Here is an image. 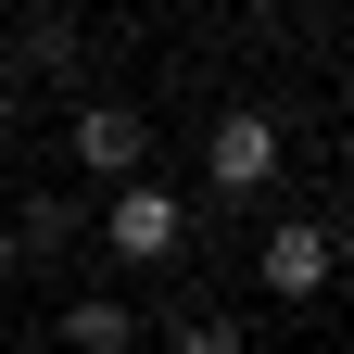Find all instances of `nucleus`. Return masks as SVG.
<instances>
[{
    "mask_svg": "<svg viewBox=\"0 0 354 354\" xmlns=\"http://www.w3.org/2000/svg\"><path fill=\"white\" fill-rule=\"evenodd\" d=\"M253 279L279 291V304H317V291L342 279V241L317 228V215H279V228H266V253H253Z\"/></svg>",
    "mask_w": 354,
    "mask_h": 354,
    "instance_id": "nucleus-1",
    "label": "nucleus"
},
{
    "mask_svg": "<svg viewBox=\"0 0 354 354\" xmlns=\"http://www.w3.org/2000/svg\"><path fill=\"white\" fill-rule=\"evenodd\" d=\"M215 203H253L266 190V177H279V127H266V114H215Z\"/></svg>",
    "mask_w": 354,
    "mask_h": 354,
    "instance_id": "nucleus-2",
    "label": "nucleus"
},
{
    "mask_svg": "<svg viewBox=\"0 0 354 354\" xmlns=\"http://www.w3.org/2000/svg\"><path fill=\"white\" fill-rule=\"evenodd\" d=\"M177 228H190V215H177V190L114 177V253H127V266H165V253H177Z\"/></svg>",
    "mask_w": 354,
    "mask_h": 354,
    "instance_id": "nucleus-3",
    "label": "nucleus"
},
{
    "mask_svg": "<svg viewBox=\"0 0 354 354\" xmlns=\"http://www.w3.org/2000/svg\"><path fill=\"white\" fill-rule=\"evenodd\" d=\"M140 152H152V140H140V114H114V102H88V114H76V165L102 177V190H114V177H140Z\"/></svg>",
    "mask_w": 354,
    "mask_h": 354,
    "instance_id": "nucleus-4",
    "label": "nucleus"
},
{
    "mask_svg": "<svg viewBox=\"0 0 354 354\" xmlns=\"http://www.w3.org/2000/svg\"><path fill=\"white\" fill-rule=\"evenodd\" d=\"M64 342H76V354H127V342H140V317H127V304H102V291H88L76 317H64Z\"/></svg>",
    "mask_w": 354,
    "mask_h": 354,
    "instance_id": "nucleus-5",
    "label": "nucleus"
},
{
    "mask_svg": "<svg viewBox=\"0 0 354 354\" xmlns=\"http://www.w3.org/2000/svg\"><path fill=\"white\" fill-rule=\"evenodd\" d=\"M177 354H241V329H228V317H190V329H177Z\"/></svg>",
    "mask_w": 354,
    "mask_h": 354,
    "instance_id": "nucleus-6",
    "label": "nucleus"
},
{
    "mask_svg": "<svg viewBox=\"0 0 354 354\" xmlns=\"http://www.w3.org/2000/svg\"><path fill=\"white\" fill-rule=\"evenodd\" d=\"M0 279H13V215H0Z\"/></svg>",
    "mask_w": 354,
    "mask_h": 354,
    "instance_id": "nucleus-7",
    "label": "nucleus"
},
{
    "mask_svg": "<svg viewBox=\"0 0 354 354\" xmlns=\"http://www.w3.org/2000/svg\"><path fill=\"white\" fill-rule=\"evenodd\" d=\"M0 140H13V88H0Z\"/></svg>",
    "mask_w": 354,
    "mask_h": 354,
    "instance_id": "nucleus-8",
    "label": "nucleus"
}]
</instances>
